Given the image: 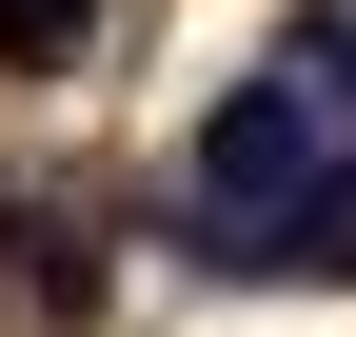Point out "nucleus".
Wrapping results in <instances>:
<instances>
[{
    "label": "nucleus",
    "mask_w": 356,
    "mask_h": 337,
    "mask_svg": "<svg viewBox=\"0 0 356 337\" xmlns=\"http://www.w3.org/2000/svg\"><path fill=\"white\" fill-rule=\"evenodd\" d=\"M277 198H317V60H277V79H238V100L198 119V219H218V258H238Z\"/></svg>",
    "instance_id": "obj_1"
},
{
    "label": "nucleus",
    "mask_w": 356,
    "mask_h": 337,
    "mask_svg": "<svg viewBox=\"0 0 356 337\" xmlns=\"http://www.w3.org/2000/svg\"><path fill=\"white\" fill-rule=\"evenodd\" d=\"M99 40V0H0V60H79Z\"/></svg>",
    "instance_id": "obj_2"
},
{
    "label": "nucleus",
    "mask_w": 356,
    "mask_h": 337,
    "mask_svg": "<svg viewBox=\"0 0 356 337\" xmlns=\"http://www.w3.org/2000/svg\"><path fill=\"white\" fill-rule=\"evenodd\" d=\"M317 79H337V100H356V40H337V60H317Z\"/></svg>",
    "instance_id": "obj_3"
}]
</instances>
